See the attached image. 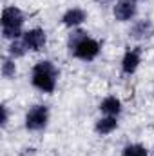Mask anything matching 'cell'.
<instances>
[{"instance_id":"6da1fadb","label":"cell","mask_w":154,"mask_h":156,"mask_svg":"<svg viewBox=\"0 0 154 156\" xmlns=\"http://www.w3.org/2000/svg\"><path fill=\"white\" fill-rule=\"evenodd\" d=\"M67 49L73 58L80 62H94L102 53V42L93 38L85 29H73L67 37Z\"/></svg>"},{"instance_id":"7a4b0ae2","label":"cell","mask_w":154,"mask_h":156,"mask_svg":"<svg viewBox=\"0 0 154 156\" xmlns=\"http://www.w3.org/2000/svg\"><path fill=\"white\" fill-rule=\"evenodd\" d=\"M31 85L44 93V94H53L58 87V80H60V69L53 60H38L33 69H31Z\"/></svg>"},{"instance_id":"3957f363","label":"cell","mask_w":154,"mask_h":156,"mask_svg":"<svg viewBox=\"0 0 154 156\" xmlns=\"http://www.w3.org/2000/svg\"><path fill=\"white\" fill-rule=\"evenodd\" d=\"M26 13L16 7V5H5L2 9V16H0V33L2 38L11 42V40L22 38L24 35V27H26Z\"/></svg>"},{"instance_id":"277c9868","label":"cell","mask_w":154,"mask_h":156,"mask_svg":"<svg viewBox=\"0 0 154 156\" xmlns=\"http://www.w3.org/2000/svg\"><path fill=\"white\" fill-rule=\"evenodd\" d=\"M49 120H51L49 105H45V104H35V105H31L26 111L24 127H26L27 133H42V131L47 129Z\"/></svg>"},{"instance_id":"5b68a950","label":"cell","mask_w":154,"mask_h":156,"mask_svg":"<svg viewBox=\"0 0 154 156\" xmlns=\"http://www.w3.org/2000/svg\"><path fill=\"white\" fill-rule=\"evenodd\" d=\"M113 16L120 24H132L138 16L136 0H116L113 4Z\"/></svg>"},{"instance_id":"8992f818","label":"cell","mask_w":154,"mask_h":156,"mask_svg":"<svg viewBox=\"0 0 154 156\" xmlns=\"http://www.w3.org/2000/svg\"><path fill=\"white\" fill-rule=\"evenodd\" d=\"M22 42L29 53H40L47 45V33L44 27H29L24 31Z\"/></svg>"},{"instance_id":"52a82bcc","label":"cell","mask_w":154,"mask_h":156,"mask_svg":"<svg viewBox=\"0 0 154 156\" xmlns=\"http://www.w3.org/2000/svg\"><path fill=\"white\" fill-rule=\"evenodd\" d=\"M140 64H142V47H138V45L136 47H129L121 55L120 71H121L123 76H132L140 69Z\"/></svg>"},{"instance_id":"ba28073f","label":"cell","mask_w":154,"mask_h":156,"mask_svg":"<svg viewBox=\"0 0 154 156\" xmlns=\"http://www.w3.org/2000/svg\"><path fill=\"white\" fill-rule=\"evenodd\" d=\"M129 37L136 42H147L154 38V22L151 18H138L129 27Z\"/></svg>"},{"instance_id":"9c48e42d","label":"cell","mask_w":154,"mask_h":156,"mask_svg":"<svg viewBox=\"0 0 154 156\" xmlns=\"http://www.w3.org/2000/svg\"><path fill=\"white\" fill-rule=\"evenodd\" d=\"M87 16H89V15H87V11H85L83 7H80V5H73V7H69V9L64 11L60 22H62L64 27H67V29L73 31V29H78V27H82V26L85 24Z\"/></svg>"},{"instance_id":"30bf717a","label":"cell","mask_w":154,"mask_h":156,"mask_svg":"<svg viewBox=\"0 0 154 156\" xmlns=\"http://www.w3.org/2000/svg\"><path fill=\"white\" fill-rule=\"evenodd\" d=\"M98 111H100V115H105V116H118L120 118V115L123 113V102L116 94H107L98 104Z\"/></svg>"},{"instance_id":"8fae6325","label":"cell","mask_w":154,"mask_h":156,"mask_svg":"<svg viewBox=\"0 0 154 156\" xmlns=\"http://www.w3.org/2000/svg\"><path fill=\"white\" fill-rule=\"evenodd\" d=\"M118 125H120V118L118 116L100 115V118H96V122H94V133L98 136H109L118 129Z\"/></svg>"},{"instance_id":"7c38bea8","label":"cell","mask_w":154,"mask_h":156,"mask_svg":"<svg viewBox=\"0 0 154 156\" xmlns=\"http://www.w3.org/2000/svg\"><path fill=\"white\" fill-rule=\"evenodd\" d=\"M0 62H2V64H0L2 78H4V80H13V78L16 76V73H18V69H16V60L11 58L9 55H4Z\"/></svg>"},{"instance_id":"4fadbf2b","label":"cell","mask_w":154,"mask_h":156,"mask_svg":"<svg viewBox=\"0 0 154 156\" xmlns=\"http://www.w3.org/2000/svg\"><path fill=\"white\" fill-rule=\"evenodd\" d=\"M27 53H29V51L26 49V45H24L22 38H16V40H11V42H7L5 55H9L11 58H15V60H20V58H24Z\"/></svg>"},{"instance_id":"5bb4252c","label":"cell","mask_w":154,"mask_h":156,"mask_svg":"<svg viewBox=\"0 0 154 156\" xmlns=\"http://www.w3.org/2000/svg\"><path fill=\"white\" fill-rule=\"evenodd\" d=\"M120 156H151V151H149L143 144L132 142V144H125V145L121 147Z\"/></svg>"},{"instance_id":"9a60e30c","label":"cell","mask_w":154,"mask_h":156,"mask_svg":"<svg viewBox=\"0 0 154 156\" xmlns=\"http://www.w3.org/2000/svg\"><path fill=\"white\" fill-rule=\"evenodd\" d=\"M0 113H2V116H0V127L5 129L9 125V107L5 104H2L0 105Z\"/></svg>"},{"instance_id":"2e32d148","label":"cell","mask_w":154,"mask_h":156,"mask_svg":"<svg viewBox=\"0 0 154 156\" xmlns=\"http://www.w3.org/2000/svg\"><path fill=\"white\" fill-rule=\"evenodd\" d=\"M136 2H140V0H136Z\"/></svg>"}]
</instances>
